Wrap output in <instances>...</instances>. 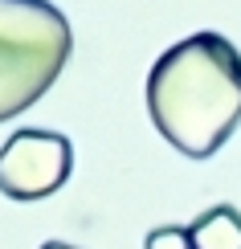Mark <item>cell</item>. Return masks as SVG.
Masks as SVG:
<instances>
[{"instance_id":"obj_1","label":"cell","mask_w":241,"mask_h":249,"mask_svg":"<svg viewBox=\"0 0 241 249\" xmlns=\"http://www.w3.org/2000/svg\"><path fill=\"white\" fill-rule=\"evenodd\" d=\"M148 115L188 160H208L241 123V49L221 33H192L155 57Z\"/></svg>"},{"instance_id":"obj_2","label":"cell","mask_w":241,"mask_h":249,"mask_svg":"<svg viewBox=\"0 0 241 249\" xmlns=\"http://www.w3.org/2000/svg\"><path fill=\"white\" fill-rule=\"evenodd\" d=\"M74 33L49 0H0V123L17 119L61 78Z\"/></svg>"},{"instance_id":"obj_3","label":"cell","mask_w":241,"mask_h":249,"mask_svg":"<svg viewBox=\"0 0 241 249\" xmlns=\"http://www.w3.org/2000/svg\"><path fill=\"white\" fill-rule=\"evenodd\" d=\"M70 172H74V147L57 131L25 127L8 135L0 147V192L8 200H45L70 180Z\"/></svg>"},{"instance_id":"obj_4","label":"cell","mask_w":241,"mask_h":249,"mask_svg":"<svg viewBox=\"0 0 241 249\" xmlns=\"http://www.w3.org/2000/svg\"><path fill=\"white\" fill-rule=\"evenodd\" d=\"M192 249H241V209L213 204L188 225Z\"/></svg>"},{"instance_id":"obj_5","label":"cell","mask_w":241,"mask_h":249,"mask_svg":"<svg viewBox=\"0 0 241 249\" xmlns=\"http://www.w3.org/2000/svg\"><path fill=\"white\" fill-rule=\"evenodd\" d=\"M143 249H192V241H188L184 225H160L143 237Z\"/></svg>"},{"instance_id":"obj_6","label":"cell","mask_w":241,"mask_h":249,"mask_svg":"<svg viewBox=\"0 0 241 249\" xmlns=\"http://www.w3.org/2000/svg\"><path fill=\"white\" fill-rule=\"evenodd\" d=\"M41 249H78V245H66V241H45Z\"/></svg>"}]
</instances>
